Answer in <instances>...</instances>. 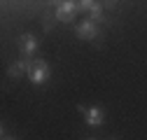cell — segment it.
I'll return each instance as SVG.
<instances>
[{"mask_svg":"<svg viewBox=\"0 0 147 140\" xmlns=\"http://www.w3.org/2000/svg\"><path fill=\"white\" fill-rule=\"evenodd\" d=\"M28 77L33 84H45L49 79V63L45 59H33L28 65Z\"/></svg>","mask_w":147,"mask_h":140,"instance_id":"1","label":"cell"},{"mask_svg":"<svg viewBox=\"0 0 147 140\" xmlns=\"http://www.w3.org/2000/svg\"><path fill=\"white\" fill-rule=\"evenodd\" d=\"M77 14V3H56V19L59 21H72Z\"/></svg>","mask_w":147,"mask_h":140,"instance_id":"2","label":"cell"},{"mask_svg":"<svg viewBox=\"0 0 147 140\" xmlns=\"http://www.w3.org/2000/svg\"><path fill=\"white\" fill-rule=\"evenodd\" d=\"M75 33H77V38L80 40H94L96 35H98V26L94 24V21H82V24H77V28H75Z\"/></svg>","mask_w":147,"mask_h":140,"instance_id":"3","label":"cell"},{"mask_svg":"<svg viewBox=\"0 0 147 140\" xmlns=\"http://www.w3.org/2000/svg\"><path fill=\"white\" fill-rule=\"evenodd\" d=\"M19 49L24 51L26 56H33V51L38 49V38H35L33 33H24L19 38Z\"/></svg>","mask_w":147,"mask_h":140,"instance_id":"4","label":"cell"},{"mask_svg":"<svg viewBox=\"0 0 147 140\" xmlns=\"http://www.w3.org/2000/svg\"><path fill=\"white\" fill-rule=\"evenodd\" d=\"M84 117H86V124L89 126H100L103 119H105V112H103V108H89L84 112Z\"/></svg>","mask_w":147,"mask_h":140,"instance_id":"5","label":"cell"},{"mask_svg":"<svg viewBox=\"0 0 147 140\" xmlns=\"http://www.w3.org/2000/svg\"><path fill=\"white\" fill-rule=\"evenodd\" d=\"M28 65H30V61L28 59H19V61H14L12 65H9V70H7V73H9V77H21L24 73H28Z\"/></svg>","mask_w":147,"mask_h":140,"instance_id":"6","label":"cell"},{"mask_svg":"<svg viewBox=\"0 0 147 140\" xmlns=\"http://www.w3.org/2000/svg\"><path fill=\"white\" fill-rule=\"evenodd\" d=\"M100 16H103V7L98 3H91V9H89V21H100Z\"/></svg>","mask_w":147,"mask_h":140,"instance_id":"7","label":"cell"},{"mask_svg":"<svg viewBox=\"0 0 147 140\" xmlns=\"http://www.w3.org/2000/svg\"><path fill=\"white\" fill-rule=\"evenodd\" d=\"M51 28H54V24H51L49 19H45V30H51Z\"/></svg>","mask_w":147,"mask_h":140,"instance_id":"8","label":"cell"},{"mask_svg":"<svg viewBox=\"0 0 147 140\" xmlns=\"http://www.w3.org/2000/svg\"><path fill=\"white\" fill-rule=\"evenodd\" d=\"M3 140H16V138H12V135H3Z\"/></svg>","mask_w":147,"mask_h":140,"instance_id":"9","label":"cell"}]
</instances>
